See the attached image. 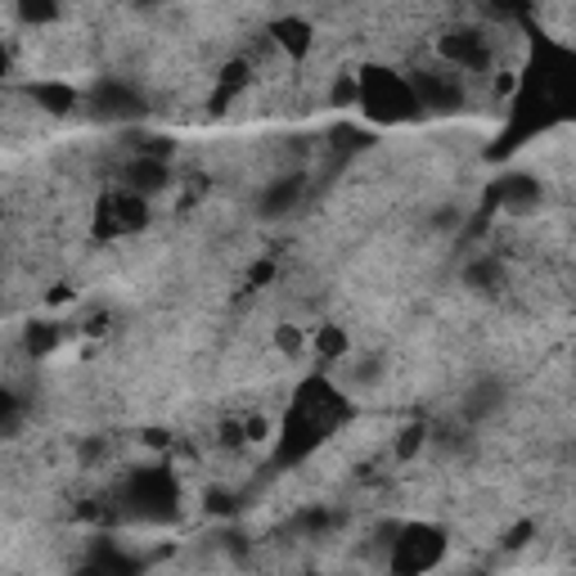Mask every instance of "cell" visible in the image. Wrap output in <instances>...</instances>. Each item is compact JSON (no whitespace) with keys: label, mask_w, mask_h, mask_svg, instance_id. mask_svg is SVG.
<instances>
[{"label":"cell","mask_w":576,"mask_h":576,"mask_svg":"<svg viewBox=\"0 0 576 576\" xmlns=\"http://www.w3.org/2000/svg\"><path fill=\"white\" fill-rule=\"evenodd\" d=\"M131 6H136V10H163L167 0H131Z\"/></svg>","instance_id":"21"},{"label":"cell","mask_w":576,"mask_h":576,"mask_svg":"<svg viewBox=\"0 0 576 576\" xmlns=\"http://www.w3.org/2000/svg\"><path fill=\"white\" fill-rule=\"evenodd\" d=\"M465 284H469L474 293H482V297H496V293L509 284L505 262H500V257H474V262L465 266Z\"/></svg>","instance_id":"12"},{"label":"cell","mask_w":576,"mask_h":576,"mask_svg":"<svg viewBox=\"0 0 576 576\" xmlns=\"http://www.w3.org/2000/svg\"><path fill=\"white\" fill-rule=\"evenodd\" d=\"M348 348H352V342H348V333H342L338 324H324V329L315 333V352H320L324 361H342V357H348Z\"/></svg>","instance_id":"16"},{"label":"cell","mask_w":576,"mask_h":576,"mask_svg":"<svg viewBox=\"0 0 576 576\" xmlns=\"http://www.w3.org/2000/svg\"><path fill=\"white\" fill-rule=\"evenodd\" d=\"M14 10H19V19L23 23H55L59 19V0H14Z\"/></svg>","instance_id":"17"},{"label":"cell","mask_w":576,"mask_h":576,"mask_svg":"<svg viewBox=\"0 0 576 576\" xmlns=\"http://www.w3.org/2000/svg\"><path fill=\"white\" fill-rule=\"evenodd\" d=\"M86 104H90L95 118H108V123H136V118H145V113H149L145 95L136 86H127L123 77H99L90 86Z\"/></svg>","instance_id":"5"},{"label":"cell","mask_w":576,"mask_h":576,"mask_svg":"<svg viewBox=\"0 0 576 576\" xmlns=\"http://www.w3.org/2000/svg\"><path fill=\"white\" fill-rule=\"evenodd\" d=\"M275 41H280L289 55H306V50H311V23H302V19H280V23H275Z\"/></svg>","instance_id":"14"},{"label":"cell","mask_w":576,"mask_h":576,"mask_svg":"<svg viewBox=\"0 0 576 576\" xmlns=\"http://www.w3.org/2000/svg\"><path fill=\"white\" fill-rule=\"evenodd\" d=\"M496 203L505 207V212H531L536 203H540V180L536 176H527V172H509V176H500L496 180Z\"/></svg>","instance_id":"9"},{"label":"cell","mask_w":576,"mask_h":576,"mask_svg":"<svg viewBox=\"0 0 576 576\" xmlns=\"http://www.w3.org/2000/svg\"><path fill=\"white\" fill-rule=\"evenodd\" d=\"M123 176H127V189H136V194H158V189H167V180H172L167 158H145V154H136Z\"/></svg>","instance_id":"11"},{"label":"cell","mask_w":576,"mask_h":576,"mask_svg":"<svg viewBox=\"0 0 576 576\" xmlns=\"http://www.w3.org/2000/svg\"><path fill=\"white\" fill-rule=\"evenodd\" d=\"M505 406V388L496 383V379H487V383H478L469 397H465V419L469 423H482L487 414H496Z\"/></svg>","instance_id":"13"},{"label":"cell","mask_w":576,"mask_h":576,"mask_svg":"<svg viewBox=\"0 0 576 576\" xmlns=\"http://www.w3.org/2000/svg\"><path fill=\"white\" fill-rule=\"evenodd\" d=\"M491 10L500 19H518V14H527V0H491Z\"/></svg>","instance_id":"19"},{"label":"cell","mask_w":576,"mask_h":576,"mask_svg":"<svg viewBox=\"0 0 576 576\" xmlns=\"http://www.w3.org/2000/svg\"><path fill=\"white\" fill-rule=\"evenodd\" d=\"M446 549V531L441 527H428V523H410V527H397V540H392V567L397 572H428Z\"/></svg>","instance_id":"4"},{"label":"cell","mask_w":576,"mask_h":576,"mask_svg":"<svg viewBox=\"0 0 576 576\" xmlns=\"http://www.w3.org/2000/svg\"><path fill=\"white\" fill-rule=\"evenodd\" d=\"M149 194H136V189H118V194H108L99 203V235H131V230H140L149 221Z\"/></svg>","instance_id":"7"},{"label":"cell","mask_w":576,"mask_h":576,"mask_svg":"<svg viewBox=\"0 0 576 576\" xmlns=\"http://www.w3.org/2000/svg\"><path fill=\"white\" fill-rule=\"evenodd\" d=\"M441 64H450L455 72H465V77H487L491 64H496V50H491V37L482 28H455L441 37L437 46Z\"/></svg>","instance_id":"3"},{"label":"cell","mask_w":576,"mask_h":576,"mask_svg":"<svg viewBox=\"0 0 576 576\" xmlns=\"http://www.w3.org/2000/svg\"><path fill=\"white\" fill-rule=\"evenodd\" d=\"M28 95H32V104L37 108H46V113H55V118H68V113H77L86 99H81V90H72L68 81H32L28 86Z\"/></svg>","instance_id":"10"},{"label":"cell","mask_w":576,"mask_h":576,"mask_svg":"<svg viewBox=\"0 0 576 576\" xmlns=\"http://www.w3.org/2000/svg\"><path fill=\"white\" fill-rule=\"evenodd\" d=\"M374 123H414L423 104L414 95V81L410 77H397L388 68H365L361 72V99H357Z\"/></svg>","instance_id":"1"},{"label":"cell","mask_w":576,"mask_h":576,"mask_svg":"<svg viewBox=\"0 0 576 576\" xmlns=\"http://www.w3.org/2000/svg\"><path fill=\"white\" fill-rule=\"evenodd\" d=\"M527 536H531V523H518V527L505 536V545H509V549H518V545H527Z\"/></svg>","instance_id":"20"},{"label":"cell","mask_w":576,"mask_h":576,"mask_svg":"<svg viewBox=\"0 0 576 576\" xmlns=\"http://www.w3.org/2000/svg\"><path fill=\"white\" fill-rule=\"evenodd\" d=\"M275 348L284 352V357H302V348H306V338L293 329V324H284L280 333H275Z\"/></svg>","instance_id":"18"},{"label":"cell","mask_w":576,"mask_h":576,"mask_svg":"<svg viewBox=\"0 0 576 576\" xmlns=\"http://www.w3.org/2000/svg\"><path fill=\"white\" fill-rule=\"evenodd\" d=\"M127 505L149 518V523H172L176 518V505H180V491H176V478L167 469H140L131 474L127 482Z\"/></svg>","instance_id":"2"},{"label":"cell","mask_w":576,"mask_h":576,"mask_svg":"<svg viewBox=\"0 0 576 576\" xmlns=\"http://www.w3.org/2000/svg\"><path fill=\"white\" fill-rule=\"evenodd\" d=\"M55 348H59V329H55V324H28V333H23V352H28V357L41 361V357H50Z\"/></svg>","instance_id":"15"},{"label":"cell","mask_w":576,"mask_h":576,"mask_svg":"<svg viewBox=\"0 0 576 576\" xmlns=\"http://www.w3.org/2000/svg\"><path fill=\"white\" fill-rule=\"evenodd\" d=\"M410 81H414V95H419L423 113H459L465 108V72H455L450 64L423 68Z\"/></svg>","instance_id":"6"},{"label":"cell","mask_w":576,"mask_h":576,"mask_svg":"<svg viewBox=\"0 0 576 576\" xmlns=\"http://www.w3.org/2000/svg\"><path fill=\"white\" fill-rule=\"evenodd\" d=\"M302 194H306V180H302V176H275V180L262 189L257 212H262L266 221H280V216H289V212H297Z\"/></svg>","instance_id":"8"}]
</instances>
